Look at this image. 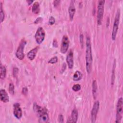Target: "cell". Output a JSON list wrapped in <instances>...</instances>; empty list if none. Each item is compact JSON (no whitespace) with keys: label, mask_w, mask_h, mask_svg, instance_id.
<instances>
[{"label":"cell","mask_w":123,"mask_h":123,"mask_svg":"<svg viewBox=\"0 0 123 123\" xmlns=\"http://www.w3.org/2000/svg\"><path fill=\"white\" fill-rule=\"evenodd\" d=\"M86 71L87 73L89 74L92 70V48L90 42V37H87L86 41Z\"/></svg>","instance_id":"6da1fadb"},{"label":"cell","mask_w":123,"mask_h":123,"mask_svg":"<svg viewBox=\"0 0 123 123\" xmlns=\"http://www.w3.org/2000/svg\"><path fill=\"white\" fill-rule=\"evenodd\" d=\"M33 110L37 113L38 116V122L41 123H48L49 121V117L47 110L38 105L36 103L33 104Z\"/></svg>","instance_id":"7a4b0ae2"},{"label":"cell","mask_w":123,"mask_h":123,"mask_svg":"<svg viewBox=\"0 0 123 123\" xmlns=\"http://www.w3.org/2000/svg\"><path fill=\"white\" fill-rule=\"evenodd\" d=\"M120 9H118L116 13L115 14L113 25V27H112V33H111V39L113 40H115L116 37L117 33L118 32V28H119V25L120 22Z\"/></svg>","instance_id":"3957f363"},{"label":"cell","mask_w":123,"mask_h":123,"mask_svg":"<svg viewBox=\"0 0 123 123\" xmlns=\"http://www.w3.org/2000/svg\"><path fill=\"white\" fill-rule=\"evenodd\" d=\"M105 0H99L97 10V23L98 25H101L103 19L104 11Z\"/></svg>","instance_id":"277c9868"},{"label":"cell","mask_w":123,"mask_h":123,"mask_svg":"<svg viewBox=\"0 0 123 123\" xmlns=\"http://www.w3.org/2000/svg\"><path fill=\"white\" fill-rule=\"evenodd\" d=\"M123 113V98H120L117 101L116 106V116L115 122L120 123L121 122Z\"/></svg>","instance_id":"5b68a950"},{"label":"cell","mask_w":123,"mask_h":123,"mask_svg":"<svg viewBox=\"0 0 123 123\" xmlns=\"http://www.w3.org/2000/svg\"><path fill=\"white\" fill-rule=\"evenodd\" d=\"M26 44V41L24 39H23L21 41L20 44L16 51L15 55L16 57L20 60H23L25 57L24 50Z\"/></svg>","instance_id":"8992f818"},{"label":"cell","mask_w":123,"mask_h":123,"mask_svg":"<svg viewBox=\"0 0 123 123\" xmlns=\"http://www.w3.org/2000/svg\"><path fill=\"white\" fill-rule=\"evenodd\" d=\"M45 37V32L44 29L42 27H39L35 33V38L37 43L38 44H41Z\"/></svg>","instance_id":"52a82bcc"},{"label":"cell","mask_w":123,"mask_h":123,"mask_svg":"<svg viewBox=\"0 0 123 123\" xmlns=\"http://www.w3.org/2000/svg\"><path fill=\"white\" fill-rule=\"evenodd\" d=\"M99 107V102L98 100H96L94 103L92 109L91 111V122L94 123L96 122L97 119V116L98 113Z\"/></svg>","instance_id":"ba28073f"},{"label":"cell","mask_w":123,"mask_h":123,"mask_svg":"<svg viewBox=\"0 0 123 123\" xmlns=\"http://www.w3.org/2000/svg\"><path fill=\"white\" fill-rule=\"evenodd\" d=\"M69 46V40L68 37L66 35H64L62 37L61 45L60 51L62 54H65L68 50Z\"/></svg>","instance_id":"9c48e42d"},{"label":"cell","mask_w":123,"mask_h":123,"mask_svg":"<svg viewBox=\"0 0 123 123\" xmlns=\"http://www.w3.org/2000/svg\"><path fill=\"white\" fill-rule=\"evenodd\" d=\"M13 115L17 119H20L22 116V110L19 103L13 104Z\"/></svg>","instance_id":"30bf717a"},{"label":"cell","mask_w":123,"mask_h":123,"mask_svg":"<svg viewBox=\"0 0 123 123\" xmlns=\"http://www.w3.org/2000/svg\"><path fill=\"white\" fill-rule=\"evenodd\" d=\"M66 59L69 68L72 69L74 66V54L72 49H70L68 52Z\"/></svg>","instance_id":"8fae6325"},{"label":"cell","mask_w":123,"mask_h":123,"mask_svg":"<svg viewBox=\"0 0 123 123\" xmlns=\"http://www.w3.org/2000/svg\"><path fill=\"white\" fill-rule=\"evenodd\" d=\"M75 7L74 4V1L71 0L68 8V13L69 18L71 21H73L75 13Z\"/></svg>","instance_id":"7c38bea8"},{"label":"cell","mask_w":123,"mask_h":123,"mask_svg":"<svg viewBox=\"0 0 123 123\" xmlns=\"http://www.w3.org/2000/svg\"><path fill=\"white\" fill-rule=\"evenodd\" d=\"M78 111L76 109H74L71 113V116L69 118L67 123H75L78 119Z\"/></svg>","instance_id":"4fadbf2b"},{"label":"cell","mask_w":123,"mask_h":123,"mask_svg":"<svg viewBox=\"0 0 123 123\" xmlns=\"http://www.w3.org/2000/svg\"><path fill=\"white\" fill-rule=\"evenodd\" d=\"M0 98L1 101L4 103H7L9 101L8 94L4 89H1L0 90Z\"/></svg>","instance_id":"5bb4252c"},{"label":"cell","mask_w":123,"mask_h":123,"mask_svg":"<svg viewBox=\"0 0 123 123\" xmlns=\"http://www.w3.org/2000/svg\"><path fill=\"white\" fill-rule=\"evenodd\" d=\"M38 47H37L33 49H32L31 50H30L27 54V58L30 60H33L36 57L37 53L38 51Z\"/></svg>","instance_id":"9a60e30c"},{"label":"cell","mask_w":123,"mask_h":123,"mask_svg":"<svg viewBox=\"0 0 123 123\" xmlns=\"http://www.w3.org/2000/svg\"><path fill=\"white\" fill-rule=\"evenodd\" d=\"M92 92L93 98L96 99L97 96V92H98V85L97 82L96 80H94L92 84Z\"/></svg>","instance_id":"2e32d148"},{"label":"cell","mask_w":123,"mask_h":123,"mask_svg":"<svg viewBox=\"0 0 123 123\" xmlns=\"http://www.w3.org/2000/svg\"><path fill=\"white\" fill-rule=\"evenodd\" d=\"M116 68V60L114 59L113 63V66H112V69L111 71V85L113 86L114 83V80H115V70Z\"/></svg>","instance_id":"e0dca14e"},{"label":"cell","mask_w":123,"mask_h":123,"mask_svg":"<svg viewBox=\"0 0 123 123\" xmlns=\"http://www.w3.org/2000/svg\"><path fill=\"white\" fill-rule=\"evenodd\" d=\"M82 77L83 74L81 73V72H80L79 71H75L73 75V79L74 81H78L82 79Z\"/></svg>","instance_id":"ac0fdd59"},{"label":"cell","mask_w":123,"mask_h":123,"mask_svg":"<svg viewBox=\"0 0 123 123\" xmlns=\"http://www.w3.org/2000/svg\"><path fill=\"white\" fill-rule=\"evenodd\" d=\"M32 11L33 13L37 14L40 11V6L38 2H35L33 4L32 8Z\"/></svg>","instance_id":"d6986e66"},{"label":"cell","mask_w":123,"mask_h":123,"mask_svg":"<svg viewBox=\"0 0 123 123\" xmlns=\"http://www.w3.org/2000/svg\"><path fill=\"white\" fill-rule=\"evenodd\" d=\"M0 69V78L1 79H3L5 78L6 75V68L4 65H3L1 64Z\"/></svg>","instance_id":"ffe728a7"},{"label":"cell","mask_w":123,"mask_h":123,"mask_svg":"<svg viewBox=\"0 0 123 123\" xmlns=\"http://www.w3.org/2000/svg\"><path fill=\"white\" fill-rule=\"evenodd\" d=\"M0 23H2L4 20V18H5V14L3 11V10L2 9V3L0 2Z\"/></svg>","instance_id":"44dd1931"},{"label":"cell","mask_w":123,"mask_h":123,"mask_svg":"<svg viewBox=\"0 0 123 123\" xmlns=\"http://www.w3.org/2000/svg\"><path fill=\"white\" fill-rule=\"evenodd\" d=\"M14 85L13 84V83H10L9 84V91L10 93V94L13 95L14 93Z\"/></svg>","instance_id":"7402d4cb"},{"label":"cell","mask_w":123,"mask_h":123,"mask_svg":"<svg viewBox=\"0 0 123 123\" xmlns=\"http://www.w3.org/2000/svg\"><path fill=\"white\" fill-rule=\"evenodd\" d=\"M72 89L75 91L77 92L81 89V86L79 84H76L74 85L72 87Z\"/></svg>","instance_id":"603a6c76"},{"label":"cell","mask_w":123,"mask_h":123,"mask_svg":"<svg viewBox=\"0 0 123 123\" xmlns=\"http://www.w3.org/2000/svg\"><path fill=\"white\" fill-rule=\"evenodd\" d=\"M58 62V58L57 56H54L52 58H51L49 61L48 63H51V64H54Z\"/></svg>","instance_id":"cb8c5ba5"},{"label":"cell","mask_w":123,"mask_h":123,"mask_svg":"<svg viewBox=\"0 0 123 123\" xmlns=\"http://www.w3.org/2000/svg\"><path fill=\"white\" fill-rule=\"evenodd\" d=\"M55 23V18L53 16H50L49 18V21H48V23L49 25H53L54 23Z\"/></svg>","instance_id":"d4e9b609"},{"label":"cell","mask_w":123,"mask_h":123,"mask_svg":"<svg viewBox=\"0 0 123 123\" xmlns=\"http://www.w3.org/2000/svg\"><path fill=\"white\" fill-rule=\"evenodd\" d=\"M19 72V70L18 68L17 67H14L13 68V70H12V74L14 77H16L18 74Z\"/></svg>","instance_id":"484cf974"},{"label":"cell","mask_w":123,"mask_h":123,"mask_svg":"<svg viewBox=\"0 0 123 123\" xmlns=\"http://www.w3.org/2000/svg\"><path fill=\"white\" fill-rule=\"evenodd\" d=\"M58 122L59 123H62L64 122V118L62 114H59L58 116Z\"/></svg>","instance_id":"4316f807"},{"label":"cell","mask_w":123,"mask_h":123,"mask_svg":"<svg viewBox=\"0 0 123 123\" xmlns=\"http://www.w3.org/2000/svg\"><path fill=\"white\" fill-rule=\"evenodd\" d=\"M27 92H28V89H27V87H25L23 88L22 91V92L23 94H24L25 95H26L27 93Z\"/></svg>","instance_id":"83f0119b"},{"label":"cell","mask_w":123,"mask_h":123,"mask_svg":"<svg viewBox=\"0 0 123 123\" xmlns=\"http://www.w3.org/2000/svg\"><path fill=\"white\" fill-rule=\"evenodd\" d=\"M42 20H43V19H42V18H41V17H38V18H37L36 19V20H35V21L34 22V24H38V23H40V22H41L42 21Z\"/></svg>","instance_id":"f1b7e54d"},{"label":"cell","mask_w":123,"mask_h":123,"mask_svg":"<svg viewBox=\"0 0 123 123\" xmlns=\"http://www.w3.org/2000/svg\"><path fill=\"white\" fill-rule=\"evenodd\" d=\"M83 35L82 34H80V43L81 44L82 47H83Z\"/></svg>","instance_id":"f546056e"},{"label":"cell","mask_w":123,"mask_h":123,"mask_svg":"<svg viewBox=\"0 0 123 123\" xmlns=\"http://www.w3.org/2000/svg\"><path fill=\"white\" fill-rule=\"evenodd\" d=\"M60 2V0H56L54 1V2H53L54 6L55 7H56L57 6H58V5L59 4Z\"/></svg>","instance_id":"4dcf8cb0"},{"label":"cell","mask_w":123,"mask_h":123,"mask_svg":"<svg viewBox=\"0 0 123 123\" xmlns=\"http://www.w3.org/2000/svg\"><path fill=\"white\" fill-rule=\"evenodd\" d=\"M66 65L65 63H63V65H62V71L61 72L62 73H63V72L64 71L65 69H66Z\"/></svg>","instance_id":"1f68e13d"},{"label":"cell","mask_w":123,"mask_h":123,"mask_svg":"<svg viewBox=\"0 0 123 123\" xmlns=\"http://www.w3.org/2000/svg\"><path fill=\"white\" fill-rule=\"evenodd\" d=\"M53 45L54 47H57V41L56 40H53Z\"/></svg>","instance_id":"d6a6232c"},{"label":"cell","mask_w":123,"mask_h":123,"mask_svg":"<svg viewBox=\"0 0 123 123\" xmlns=\"http://www.w3.org/2000/svg\"><path fill=\"white\" fill-rule=\"evenodd\" d=\"M26 2L28 3V5H30L32 2H33V0H27Z\"/></svg>","instance_id":"836d02e7"}]
</instances>
